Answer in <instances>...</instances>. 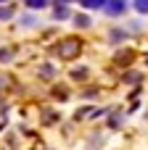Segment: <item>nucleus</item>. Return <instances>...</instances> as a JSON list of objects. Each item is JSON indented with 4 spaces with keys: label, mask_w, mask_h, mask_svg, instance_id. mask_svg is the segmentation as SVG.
Returning a JSON list of instances; mask_svg holds the SVG:
<instances>
[{
    "label": "nucleus",
    "mask_w": 148,
    "mask_h": 150,
    "mask_svg": "<svg viewBox=\"0 0 148 150\" xmlns=\"http://www.w3.org/2000/svg\"><path fill=\"white\" fill-rule=\"evenodd\" d=\"M79 3H82L85 8H101V5H103L106 0H79Z\"/></svg>",
    "instance_id": "20e7f679"
},
{
    "label": "nucleus",
    "mask_w": 148,
    "mask_h": 150,
    "mask_svg": "<svg viewBox=\"0 0 148 150\" xmlns=\"http://www.w3.org/2000/svg\"><path fill=\"white\" fill-rule=\"evenodd\" d=\"M66 16H69L66 5H64V3H58V8H56V18H66Z\"/></svg>",
    "instance_id": "423d86ee"
},
{
    "label": "nucleus",
    "mask_w": 148,
    "mask_h": 150,
    "mask_svg": "<svg viewBox=\"0 0 148 150\" xmlns=\"http://www.w3.org/2000/svg\"><path fill=\"white\" fill-rule=\"evenodd\" d=\"M58 3H71V0H58Z\"/></svg>",
    "instance_id": "1a4fd4ad"
},
{
    "label": "nucleus",
    "mask_w": 148,
    "mask_h": 150,
    "mask_svg": "<svg viewBox=\"0 0 148 150\" xmlns=\"http://www.w3.org/2000/svg\"><path fill=\"white\" fill-rule=\"evenodd\" d=\"M79 50H82V42H79V40H74V37H69V40H64V42H61L58 55H61L64 61H69V58H77V55H79Z\"/></svg>",
    "instance_id": "f257e3e1"
},
{
    "label": "nucleus",
    "mask_w": 148,
    "mask_h": 150,
    "mask_svg": "<svg viewBox=\"0 0 148 150\" xmlns=\"http://www.w3.org/2000/svg\"><path fill=\"white\" fill-rule=\"evenodd\" d=\"M26 3V8H45L48 5V0H24Z\"/></svg>",
    "instance_id": "39448f33"
},
{
    "label": "nucleus",
    "mask_w": 148,
    "mask_h": 150,
    "mask_svg": "<svg viewBox=\"0 0 148 150\" xmlns=\"http://www.w3.org/2000/svg\"><path fill=\"white\" fill-rule=\"evenodd\" d=\"M109 16H119V13H124V8H127V3L124 0H106L103 5H101Z\"/></svg>",
    "instance_id": "f03ea898"
},
{
    "label": "nucleus",
    "mask_w": 148,
    "mask_h": 150,
    "mask_svg": "<svg viewBox=\"0 0 148 150\" xmlns=\"http://www.w3.org/2000/svg\"><path fill=\"white\" fill-rule=\"evenodd\" d=\"M13 16V8H0V21L3 18H11Z\"/></svg>",
    "instance_id": "6e6552de"
},
{
    "label": "nucleus",
    "mask_w": 148,
    "mask_h": 150,
    "mask_svg": "<svg viewBox=\"0 0 148 150\" xmlns=\"http://www.w3.org/2000/svg\"><path fill=\"white\" fill-rule=\"evenodd\" d=\"M74 24H77V26H90V18L82 16V13H77V16H74Z\"/></svg>",
    "instance_id": "7ed1b4c3"
},
{
    "label": "nucleus",
    "mask_w": 148,
    "mask_h": 150,
    "mask_svg": "<svg viewBox=\"0 0 148 150\" xmlns=\"http://www.w3.org/2000/svg\"><path fill=\"white\" fill-rule=\"evenodd\" d=\"M135 8L140 13H148V0H135Z\"/></svg>",
    "instance_id": "0eeeda50"
},
{
    "label": "nucleus",
    "mask_w": 148,
    "mask_h": 150,
    "mask_svg": "<svg viewBox=\"0 0 148 150\" xmlns=\"http://www.w3.org/2000/svg\"><path fill=\"white\" fill-rule=\"evenodd\" d=\"M0 3H5V0H0Z\"/></svg>",
    "instance_id": "9d476101"
}]
</instances>
